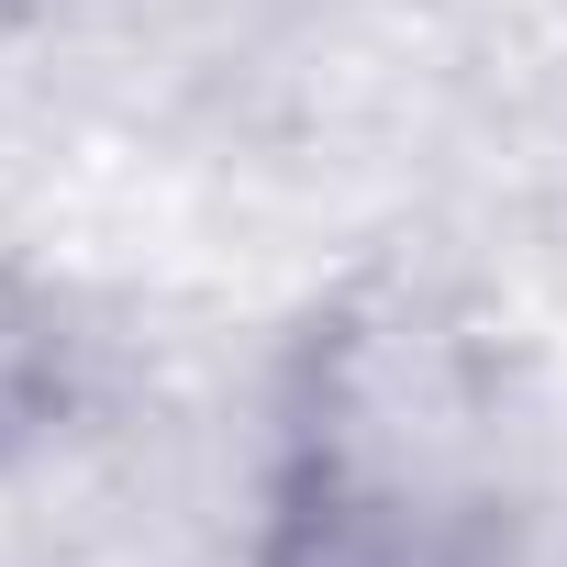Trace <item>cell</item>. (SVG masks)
<instances>
[{
  "label": "cell",
  "mask_w": 567,
  "mask_h": 567,
  "mask_svg": "<svg viewBox=\"0 0 567 567\" xmlns=\"http://www.w3.org/2000/svg\"><path fill=\"white\" fill-rule=\"evenodd\" d=\"M512 434L478 323L423 278H346L290 334L256 445V567H501Z\"/></svg>",
  "instance_id": "1"
},
{
  "label": "cell",
  "mask_w": 567,
  "mask_h": 567,
  "mask_svg": "<svg viewBox=\"0 0 567 567\" xmlns=\"http://www.w3.org/2000/svg\"><path fill=\"white\" fill-rule=\"evenodd\" d=\"M68 401H79V334H68V312L34 278L0 256V456L45 445L68 423Z\"/></svg>",
  "instance_id": "2"
}]
</instances>
